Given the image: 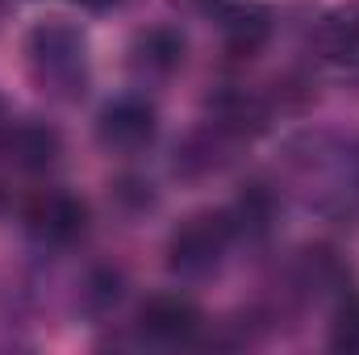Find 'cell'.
<instances>
[{
    "mask_svg": "<svg viewBox=\"0 0 359 355\" xmlns=\"http://www.w3.org/2000/svg\"><path fill=\"white\" fill-rule=\"evenodd\" d=\"M29 80L55 100H80L88 88V38L67 21H42L25 38Z\"/></svg>",
    "mask_w": 359,
    "mask_h": 355,
    "instance_id": "cell-1",
    "label": "cell"
},
{
    "mask_svg": "<svg viewBox=\"0 0 359 355\" xmlns=\"http://www.w3.org/2000/svg\"><path fill=\"white\" fill-rule=\"evenodd\" d=\"M234 234L238 230H234L230 209L226 213H196L168 239V267L184 280H201V276L222 267Z\"/></svg>",
    "mask_w": 359,
    "mask_h": 355,
    "instance_id": "cell-2",
    "label": "cell"
},
{
    "mask_svg": "<svg viewBox=\"0 0 359 355\" xmlns=\"http://www.w3.org/2000/svg\"><path fill=\"white\" fill-rule=\"evenodd\" d=\"M159 134V117L147 100L138 96H121L113 105H104L100 121H96V138L104 151H117V155H138L155 142Z\"/></svg>",
    "mask_w": 359,
    "mask_h": 355,
    "instance_id": "cell-3",
    "label": "cell"
},
{
    "mask_svg": "<svg viewBox=\"0 0 359 355\" xmlns=\"http://www.w3.org/2000/svg\"><path fill=\"white\" fill-rule=\"evenodd\" d=\"M25 226L34 239L42 243H76L88 226V205L72 192H59V188H46V192H34L25 201Z\"/></svg>",
    "mask_w": 359,
    "mask_h": 355,
    "instance_id": "cell-4",
    "label": "cell"
},
{
    "mask_svg": "<svg viewBox=\"0 0 359 355\" xmlns=\"http://www.w3.org/2000/svg\"><path fill=\"white\" fill-rule=\"evenodd\" d=\"M0 155L17 168V172H46L59 159V134L50 126H34V121H17L4 130L0 138Z\"/></svg>",
    "mask_w": 359,
    "mask_h": 355,
    "instance_id": "cell-5",
    "label": "cell"
},
{
    "mask_svg": "<svg viewBox=\"0 0 359 355\" xmlns=\"http://www.w3.org/2000/svg\"><path fill=\"white\" fill-rule=\"evenodd\" d=\"M138 322H142V330H147L151 339H159V343H184V339L196 335L201 309H196L188 297H180V293H163V297H151V301L142 305Z\"/></svg>",
    "mask_w": 359,
    "mask_h": 355,
    "instance_id": "cell-6",
    "label": "cell"
},
{
    "mask_svg": "<svg viewBox=\"0 0 359 355\" xmlns=\"http://www.w3.org/2000/svg\"><path fill=\"white\" fill-rule=\"evenodd\" d=\"M309 51L322 63H355L359 59V8H330L309 29Z\"/></svg>",
    "mask_w": 359,
    "mask_h": 355,
    "instance_id": "cell-7",
    "label": "cell"
},
{
    "mask_svg": "<svg viewBox=\"0 0 359 355\" xmlns=\"http://www.w3.org/2000/svg\"><path fill=\"white\" fill-rule=\"evenodd\" d=\"M209 113H213V130H222L226 138H255L268 130V109L259 96L238 88H226L209 100Z\"/></svg>",
    "mask_w": 359,
    "mask_h": 355,
    "instance_id": "cell-8",
    "label": "cell"
},
{
    "mask_svg": "<svg viewBox=\"0 0 359 355\" xmlns=\"http://www.w3.org/2000/svg\"><path fill=\"white\" fill-rule=\"evenodd\" d=\"M222 38H226V51L238 55V59L259 55L271 38L268 13L255 8V4H230V8L222 13Z\"/></svg>",
    "mask_w": 359,
    "mask_h": 355,
    "instance_id": "cell-9",
    "label": "cell"
},
{
    "mask_svg": "<svg viewBox=\"0 0 359 355\" xmlns=\"http://www.w3.org/2000/svg\"><path fill=\"white\" fill-rule=\"evenodd\" d=\"M134 67L147 72V76H172L180 63H184V38L168 25H155L147 34L134 38Z\"/></svg>",
    "mask_w": 359,
    "mask_h": 355,
    "instance_id": "cell-10",
    "label": "cell"
},
{
    "mask_svg": "<svg viewBox=\"0 0 359 355\" xmlns=\"http://www.w3.org/2000/svg\"><path fill=\"white\" fill-rule=\"evenodd\" d=\"M234 217V230H247V234H264L276 217V196H271L268 184H247V192L238 196V205L230 209Z\"/></svg>",
    "mask_w": 359,
    "mask_h": 355,
    "instance_id": "cell-11",
    "label": "cell"
},
{
    "mask_svg": "<svg viewBox=\"0 0 359 355\" xmlns=\"http://www.w3.org/2000/svg\"><path fill=\"white\" fill-rule=\"evenodd\" d=\"M330 347L334 351H359V297L343 301L339 314H334V326H330Z\"/></svg>",
    "mask_w": 359,
    "mask_h": 355,
    "instance_id": "cell-12",
    "label": "cell"
},
{
    "mask_svg": "<svg viewBox=\"0 0 359 355\" xmlns=\"http://www.w3.org/2000/svg\"><path fill=\"white\" fill-rule=\"evenodd\" d=\"M13 121H8V109H4V100H0V138H4V130H8Z\"/></svg>",
    "mask_w": 359,
    "mask_h": 355,
    "instance_id": "cell-13",
    "label": "cell"
},
{
    "mask_svg": "<svg viewBox=\"0 0 359 355\" xmlns=\"http://www.w3.org/2000/svg\"><path fill=\"white\" fill-rule=\"evenodd\" d=\"M80 4H88V8H109V4H121V0H80Z\"/></svg>",
    "mask_w": 359,
    "mask_h": 355,
    "instance_id": "cell-14",
    "label": "cell"
}]
</instances>
